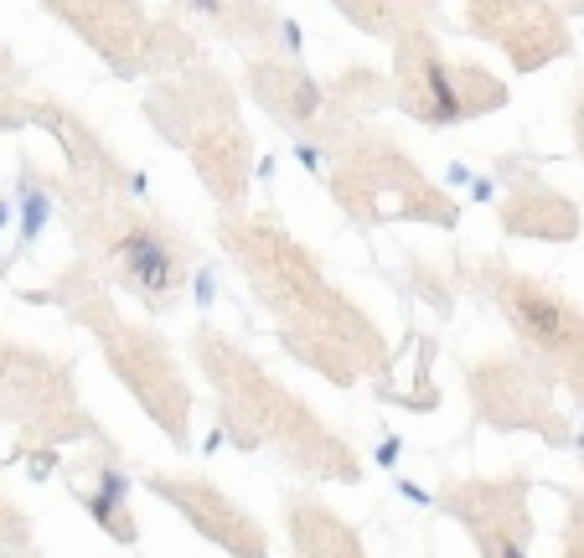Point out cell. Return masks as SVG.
Here are the masks:
<instances>
[{
    "label": "cell",
    "mask_w": 584,
    "mask_h": 558,
    "mask_svg": "<svg viewBox=\"0 0 584 558\" xmlns=\"http://www.w3.org/2000/svg\"><path fill=\"white\" fill-rule=\"evenodd\" d=\"M507 310H512L517 331L528 341H538L543 352H574V347H584V321L574 316L564 300H553L548 290H538L533 279H512V285H507Z\"/></svg>",
    "instance_id": "obj_1"
},
{
    "label": "cell",
    "mask_w": 584,
    "mask_h": 558,
    "mask_svg": "<svg viewBox=\"0 0 584 558\" xmlns=\"http://www.w3.org/2000/svg\"><path fill=\"white\" fill-rule=\"evenodd\" d=\"M114 248H119V264H125L130 285H135L145 300L176 295V285H181V254H176V248H171L156 228H130Z\"/></svg>",
    "instance_id": "obj_2"
},
{
    "label": "cell",
    "mask_w": 584,
    "mask_h": 558,
    "mask_svg": "<svg viewBox=\"0 0 584 558\" xmlns=\"http://www.w3.org/2000/svg\"><path fill=\"white\" fill-rule=\"evenodd\" d=\"M125 502H130V476H125V471H114V465L99 476V491H83L88 517H94L99 527H109V533H114L119 543H130V538H135V522H130L125 512H119Z\"/></svg>",
    "instance_id": "obj_3"
},
{
    "label": "cell",
    "mask_w": 584,
    "mask_h": 558,
    "mask_svg": "<svg viewBox=\"0 0 584 558\" xmlns=\"http://www.w3.org/2000/svg\"><path fill=\"white\" fill-rule=\"evenodd\" d=\"M424 119H429V124H455V119H466L460 83L440 68V62H424Z\"/></svg>",
    "instance_id": "obj_4"
},
{
    "label": "cell",
    "mask_w": 584,
    "mask_h": 558,
    "mask_svg": "<svg viewBox=\"0 0 584 558\" xmlns=\"http://www.w3.org/2000/svg\"><path fill=\"white\" fill-rule=\"evenodd\" d=\"M47 212H52L47 192H42V186H26V197H21V243H32V238L42 233Z\"/></svg>",
    "instance_id": "obj_5"
},
{
    "label": "cell",
    "mask_w": 584,
    "mask_h": 558,
    "mask_svg": "<svg viewBox=\"0 0 584 558\" xmlns=\"http://www.w3.org/2000/svg\"><path fill=\"white\" fill-rule=\"evenodd\" d=\"M378 460H383V465H393V460H398V440H383V450H378Z\"/></svg>",
    "instance_id": "obj_6"
},
{
    "label": "cell",
    "mask_w": 584,
    "mask_h": 558,
    "mask_svg": "<svg viewBox=\"0 0 584 558\" xmlns=\"http://www.w3.org/2000/svg\"><path fill=\"white\" fill-rule=\"evenodd\" d=\"M192 6H197V11H207V16H218V11H223V0H192Z\"/></svg>",
    "instance_id": "obj_7"
},
{
    "label": "cell",
    "mask_w": 584,
    "mask_h": 558,
    "mask_svg": "<svg viewBox=\"0 0 584 558\" xmlns=\"http://www.w3.org/2000/svg\"><path fill=\"white\" fill-rule=\"evenodd\" d=\"M6 217H11V202H6V197H0V228H6Z\"/></svg>",
    "instance_id": "obj_8"
},
{
    "label": "cell",
    "mask_w": 584,
    "mask_h": 558,
    "mask_svg": "<svg viewBox=\"0 0 584 558\" xmlns=\"http://www.w3.org/2000/svg\"><path fill=\"white\" fill-rule=\"evenodd\" d=\"M579 119H584V109H579Z\"/></svg>",
    "instance_id": "obj_9"
}]
</instances>
